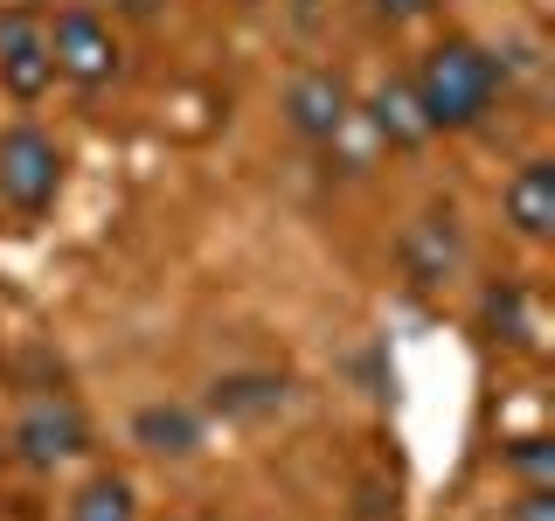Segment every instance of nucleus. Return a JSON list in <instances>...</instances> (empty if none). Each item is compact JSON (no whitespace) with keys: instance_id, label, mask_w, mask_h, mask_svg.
Returning a JSON list of instances; mask_svg holds the SVG:
<instances>
[{"instance_id":"obj_1","label":"nucleus","mask_w":555,"mask_h":521,"mask_svg":"<svg viewBox=\"0 0 555 521\" xmlns=\"http://www.w3.org/2000/svg\"><path fill=\"white\" fill-rule=\"evenodd\" d=\"M410 91L424 104L430 132H473L500 98V56H486V49L465 42V35H444L438 49H424Z\"/></svg>"},{"instance_id":"obj_2","label":"nucleus","mask_w":555,"mask_h":521,"mask_svg":"<svg viewBox=\"0 0 555 521\" xmlns=\"http://www.w3.org/2000/svg\"><path fill=\"white\" fill-rule=\"evenodd\" d=\"M63 188V147L35 126H8L0 132V202L22 208V216H42Z\"/></svg>"},{"instance_id":"obj_3","label":"nucleus","mask_w":555,"mask_h":521,"mask_svg":"<svg viewBox=\"0 0 555 521\" xmlns=\"http://www.w3.org/2000/svg\"><path fill=\"white\" fill-rule=\"evenodd\" d=\"M49 56H56V77L98 91V84L118 77V35H112V22H98L91 8H63L56 22H49Z\"/></svg>"},{"instance_id":"obj_4","label":"nucleus","mask_w":555,"mask_h":521,"mask_svg":"<svg viewBox=\"0 0 555 521\" xmlns=\"http://www.w3.org/2000/svg\"><path fill=\"white\" fill-rule=\"evenodd\" d=\"M56 84V56H49V22L35 8H0V91L35 104Z\"/></svg>"},{"instance_id":"obj_5","label":"nucleus","mask_w":555,"mask_h":521,"mask_svg":"<svg viewBox=\"0 0 555 521\" xmlns=\"http://www.w3.org/2000/svg\"><path fill=\"white\" fill-rule=\"evenodd\" d=\"M14 452L22 466H63V459H83L91 452V417H83L69 396H35L14 417Z\"/></svg>"},{"instance_id":"obj_6","label":"nucleus","mask_w":555,"mask_h":521,"mask_svg":"<svg viewBox=\"0 0 555 521\" xmlns=\"http://www.w3.org/2000/svg\"><path fill=\"white\" fill-rule=\"evenodd\" d=\"M347 118H354V91H347L340 69H306V77H292L285 126L299 132V139H340Z\"/></svg>"},{"instance_id":"obj_7","label":"nucleus","mask_w":555,"mask_h":521,"mask_svg":"<svg viewBox=\"0 0 555 521\" xmlns=\"http://www.w3.org/2000/svg\"><path fill=\"white\" fill-rule=\"evenodd\" d=\"M132 445L153 459H195L202 452V410L188 404H139L132 410Z\"/></svg>"},{"instance_id":"obj_8","label":"nucleus","mask_w":555,"mask_h":521,"mask_svg":"<svg viewBox=\"0 0 555 521\" xmlns=\"http://www.w3.org/2000/svg\"><path fill=\"white\" fill-rule=\"evenodd\" d=\"M507 223L528 243H548L555 237V161H528L507 181Z\"/></svg>"},{"instance_id":"obj_9","label":"nucleus","mask_w":555,"mask_h":521,"mask_svg":"<svg viewBox=\"0 0 555 521\" xmlns=\"http://www.w3.org/2000/svg\"><path fill=\"white\" fill-rule=\"evenodd\" d=\"M369 118H375V132L389 139V147H424V139H430V118H424V104H416L410 77H389V84H375V98H369Z\"/></svg>"},{"instance_id":"obj_10","label":"nucleus","mask_w":555,"mask_h":521,"mask_svg":"<svg viewBox=\"0 0 555 521\" xmlns=\"http://www.w3.org/2000/svg\"><path fill=\"white\" fill-rule=\"evenodd\" d=\"M403 257H410L416 285H444L451 265H459V230H451V208H430V216L416 223L410 243H403Z\"/></svg>"},{"instance_id":"obj_11","label":"nucleus","mask_w":555,"mask_h":521,"mask_svg":"<svg viewBox=\"0 0 555 521\" xmlns=\"http://www.w3.org/2000/svg\"><path fill=\"white\" fill-rule=\"evenodd\" d=\"M69 521H139V494L126 473H91L69 494Z\"/></svg>"},{"instance_id":"obj_12","label":"nucleus","mask_w":555,"mask_h":521,"mask_svg":"<svg viewBox=\"0 0 555 521\" xmlns=\"http://www.w3.org/2000/svg\"><path fill=\"white\" fill-rule=\"evenodd\" d=\"M208 404H216L222 417H264V410L285 404V382L278 376H230V382L208 390Z\"/></svg>"},{"instance_id":"obj_13","label":"nucleus","mask_w":555,"mask_h":521,"mask_svg":"<svg viewBox=\"0 0 555 521\" xmlns=\"http://www.w3.org/2000/svg\"><path fill=\"white\" fill-rule=\"evenodd\" d=\"M507 466H514L528 486H548V480H555V445H548V439H514V445H507Z\"/></svg>"},{"instance_id":"obj_14","label":"nucleus","mask_w":555,"mask_h":521,"mask_svg":"<svg viewBox=\"0 0 555 521\" xmlns=\"http://www.w3.org/2000/svg\"><path fill=\"white\" fill-rule=\"evenodd\" d=\"M486 320L507 327V341H528V320H520V292H486Z\"/></svg>"},{"instance_id":"obj_15","label":"nucleus","mask_w":555,"mask_h":521,"mask_svg":"<svg viewBox=\"0 0 555 521\" xmlns=\"http://www.w3.org/2000/svg\"><path fill=\"white\" fill-rule=\"evenodd\" d=\"M514 521H555V494H548V486H528L520 508H514Z\"/></svg>"},{"instance_id":"obj_16","label":"nucleus","mask_w":555,"mask_h":521,"mask_svg":"<svg viewBox=\"0 0 555 521\" xmlns=\"http://www.w3.org/2000/svg\"><path fill=\"white\" fill-rule=\"evenodd\" d=\"M375 14H389V22H416V14H430L438 0H369Z\"/></svg>"}]
</instances>
